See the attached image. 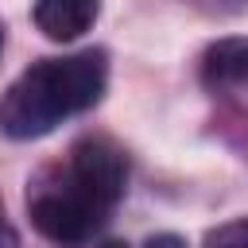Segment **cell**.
<instances>
[{"instance_id":"obj_9","label":"cell","mask_w":248,"mask_h":248,"mask_svg":"<svg viewBox=\"0 0 248 248\" xmlns=\"http://www.w3.org/2000/svg\"><path fill=\"white\" fill-rule=\"evenodd\" d=\"M97 248H128L124 240H105V244H97Z\"/></svg>"},{"instance_id":"obj_1","label":"cell","mask_w":248,"mask_h":248,"mask_svg":"<svg viewBox=\"0 0 248 248\" xmlns=\"http://www.w3.org/2000/svg\"><path fill=\"white\" fill-rule=\"evenodd\" d=\"M108 81L105 50H81L66 58H43L27 66L0 97V132L12 140H39L66 116L101 101Z\"/></svg>"},{"instance_id":"obj_4","label":"cell","mask_w":248,"mask_h":248,"mask_svg":"<svg viewBox=\"0 0 248 248\" xmlns=\"http://www.w3.org/2000/svg\"><path fill=\"white\" fill-rule=\"evenodd\" d=\"M97 12H101L97 0H35L31 19L46 39L70 43V39H78V35H85L93 27Z\"/></svg>"},{"instance_id":"obj_8","label":"cell","mask_w":248,"mask_h":248,"mask_svg":"<svg viewBox=\"0 0 248 248\" xmlns=\"http://www.w3.org/2000/svg\"><path fill=\"white\" fill-rule=\"evenodd\" d=\"M0 248H19V236H16V229L4 221V209H0Z\"/></svg>"},{"instance_id":"obj_2","label":"cell","mask_w":248,"mask_h":248,"mask_svg":"<svg viewBox=\"0 0 248 248\" xmlns=\"http://www.w3.org/2000/svg\"><path fill=\"white\" fill-rule=\"evenodd\" d=\"M27 213H31V225L58 248H78L93 240V232L108 217V209L93 202L66 170L43 174L35 182V190L27 194Z\"/></svg>"},{"instance_id":"obj_5","label":"cell","mask_w":248,"mask_h":248,"mask_svg":"<svg viewBox=\"0 0 248 248\" xmlns=\"http://www.w3.org/2000/svg\"><path fill=\"white\" fill-rule=\"evenodd\" d=\"M202 81L205 89H236L248 81V39H217L202 54Z\"/></svg>"},{"instance_id":"obj_7","label":"cell","mask_w":248,"mask_h":248,"mask_svg":"<svg viewBox=\"0 0 248 248\" xmlns=\"http://www.w3.org/2000/svg\"><path fill=\"white\" fill-rule=\"evenodd\" d=\"M143 248H186V240L174 236V232H159V236H151Z\"/></svg>"},{"instance_id":"obj_10","label":"cell","mask_w":248,"mask_h":248,"mask_svg":"<svg viewBox=\"0 0 248 248\" xmlns=\"http://www.w3.org/2000/svg\"><path fill=\"white\" fill-rule=\"evenodd\" d=\"M0 46H4V31H0Z\"/></svg>"},{"instance_id":"obj_3","label":"cell","mask_w":248,"mask_h":248,"mask_svg":"<svg viewBox=\"0 0 248 248\" xmlns=\"http://www.w3.org/2000/svg\"><path fill=\"white\" fill-rule=\"evenodd\" d=\"M66 174L105 209H112L128 190V159L124 151L105 136H85L70 147Z\"/></svg>"},{"instance_id":"obj_6","label":"cell","mask_w":248,"mask_h":248,"mask_svg":"<svg viewBox=\"0 0 248 248\" xmlns=\"http://www.w3.org/2000/svg\"><path fill=\"white\" fill-rule=\"evenodd\" d=\"M205 248H248V217L229 221L205 236Z\"/></svg>"}]
</instances>
